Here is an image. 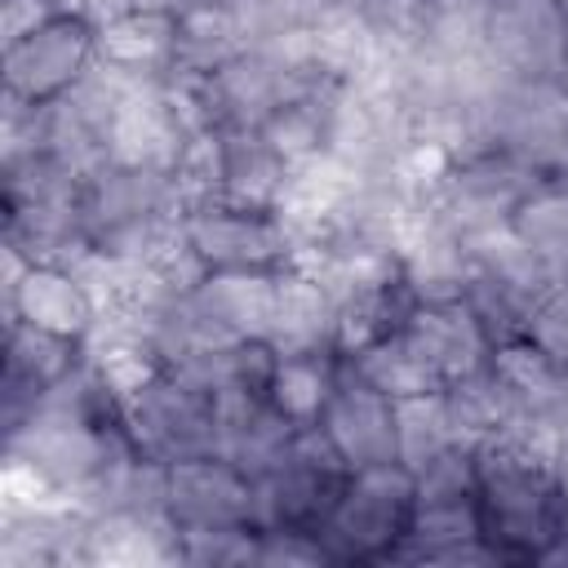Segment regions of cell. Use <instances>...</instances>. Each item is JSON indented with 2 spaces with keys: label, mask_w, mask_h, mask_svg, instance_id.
Wrapping results in <instances>:
<instances>
[{
  "label": "cell",
  "mask_w": 568,
  "mask_h": 568,
  "mask_svg": "<svg viewBox=\"0 0 568 568\" xmlns=\"http://www.w3.org/2000/svg\"><path fill=\"white\" fill-rule=\"evenodd\" d=\"M559 430L550 422H506L475 448L484 541L497 550V564H537L564 532L568 510L550 466Z\"/></svg>",
  "instance_id": "obj_1"
},
{
  "label": "cell",
  "mask_w": 568,
  "mask_h": 568,
  "mask_svg": "<svg viewBox=\"0 0 568 568\" xmlns=\"http://www.w3.org/2000/svg\"><path fill=\"white\" fill-rule=\"evenodd\" d=\"M80 213L93 253L106 257H155L186 217V200L173 173L102 164L80 186Z\"/></svg>",
  "instance_id": "obj_2"
},
{
  "label": "cell",
  "mask_w": 568,
  "mask_h": 568,
  "mask_svg": "<svg viewBox=\"0 0 568 568\" xmlns=\"http://www.w3.org/2000/svg\"><path fill=\"white\" fill-rule=\"evenodd\" d=\"M417 510V479L404 462L364 466L351 475L333 515L320 524V541L333 564H390L408 537Z\"/></svg>",
  "instance_id": "obj_3"
},
{
  "label": "cell",
  "mask_w": 568,
  "mask_h": 568,
  "mask_svg": "<svg viewBox=\"0 0 568 568\" xmlns=\"http://www.w3.org/2000/svg\"><path fill=\"white\" fill-rule=\"evenodd\" d=\"M351 462L337 453L328 430L297 426L288 457L253 479V506H257V528H297V532H320V524L333 515L337 497L351 484Z\"/></svg>",
  "instance_id": "obj_4"
},
{
  "label": "cell",
  "mask_w": 568,
  "mask_h": 568,
  "mask_svg": "<svg viewBox=\"0 0 568 568\" xmlns=\"http://www.w3.org/2000/svg\"><path fill=\"white\" fill-rule=\"evenodd\" d=\"M488 146L541 182L568 178V89L559 80H501L488 102Z\"/></svg>",
  "instance_id": "obj_5"
},
{
  "label": "cell",
  "mask_w": 568,
  "mask_h": 568,
  "mask_svg": "<svg viewBox=\"0 0 568 568\" xmlns=\"http://www.w3.org/2000/svg\"><path fill=\"white\" fill-rule=\"evenodd\" d=\"M541 186V178L524 164H515L501 151H479L466 160H453V169L439 178L430 195H422L426 213L444 222L457 240H475L484 231L510 226L515 209Z\"/></svg>",
  "instance_id": "obj_6"
},
{
  "label": "cell",
  "mask_w": 568,
  "mask_h": 568,
  "mask_svg": "<svg viewBox=\"0 0 568 568\" xmlns=\"http://www.w3.org/2000/svg\"><path fill=\"white\" fill-rule=\"evenodd\" d=\"M124 426L133 444L164 466L217 453V399L173 368L124 399Z\"/></svg>",
  "instance_id": "obj_7"
},
{
  "label": "cell",
  "mask_w": 568,
  "mask_h": 568,
  "mask_svg": "<svg viewBox=\"0 0 568 568\" xmlns=\"http://www.w3.org/2000/svg\"><path fill=\"white\" fill-rule=\"evenodd\" d=\"M186 240L204 271H284L293 266V231L280 209H240L226 200L191 204Z\"/></svg>",
  "instance_id": "obj_8"
},
{
  "label": "cell",
  "mask_w": 568,
  "mask_h": 568,
  "mask_svg": "<svg viewBox=\"0 0 568 568\" xmlns=\"http://www.w3.org/2000/svg\"><path fill=\"white\" fill-rule=\"evenodd\" d=\"M564 49L559 0H484V58L506 80H555Z\"/></svg>",
  "instance_id": "obj_9"
},
{
  "label": "cell",
  "mask_w": 568,
  "mask_h": 568,
  "mask_svg": "<svg viewBox=\"0 0 568 568\" xmlns=\"http://www.w3.org/2000/svg\"><path fill=\"white\" fill-rule=\"evenodd\" d=\"M93 67V22L75 13H58L31 36L13 40L0 58L4 93L22 102H53L62 98L84 71Z\"/></svg>",
  "instance_id": "obj_10"
},
{
  "label": "cell",
  "mask_w": 568,
  "mask_h": 568,
  "mask_svg": "<svg viewBox=\"0 0 568 568\" xmlns=\"http://www.w3.org/2000/svg\"><path fill=\"white\" fill-rule=\"evenodd\" d=\"M169 519L178 532H231L253 528V479L217 453L169 466Z\"/></svg>",
  "instance_id": "obj_11"
},
{
  "label": "cell",
  "mask_w": 568,
  "mask_h": 568,
  "mask_svg": "<svg viewBox=\"0 0 568 568\" xmlns=\"http://www.w3.org/2000/svg\"><path fill=\"white\" fill-rule=\"evenodd\" d=\"M80 359H84V342L36 328L18 315H4V382H0L4 435H13L22 422H31V413L49 395V386H58Z\"/></svg>",
  "instance_id": "obj_12"
},
{
  "label": "cell",
  "mask_w": 568,
  "mask_h": 568,
  "mask_svg": "<svg viewBox=\"0 0 568 568\" xmlns=\"http://www.w3.org/2000/svg\"><path fill=\"white\" fill-rule=\"evenodd\" d=\"M191 133L182 129L169 93L151 75H133L111 124H106V155L111 164L129 169H151V173H173Z\"/></svg>",
  "instance_id": "obj_13"
},
{
  "label": "cell",
  "mask_w": 568,
  "mask_h": 568,
  "mask_svg": "<svg viewBox=\"0 0 568 568\" xmlns=\"http://www.w3.org/2000/svg\"><path fill=\"white\" fill-rule=\"evenodd\" d=\"M320 426L328 430L337 453L351 462V470L399 462V453H395V399L386 390H377L351 359H342V373H337V386L328 395Z\"/></svg>",
  "instance_id": "obj_14"
},
{
  "label": "cell",
  "mask_w": 568,
  "mask_h": 568,
  "mask_svg": "<svg viewBox=\"0 0 568 568\" xmlns=\"http://www.w3.org/2000/svg\"><path fill=\"white\" fill-rule=\"evenodd\" d=\"M328 84L315 80L306 67H297L284 49L262 44V49H244L235 53L226 67H217V89H222V106H226V129H257L266 115H275L284 102L302 98L306 89Z\"/></svg>",
  "instance_id": "obj_15"
},
{
  "label": "cell",
  "mask_w": 568,
  "mask_h": 568,
  "mask_svg": "<svg viewBox=\"0 0 568 568\" xmlns=\"http://www.w3.org/2000/svg\"><path fill=\"white\" fill-rule=\"evenodd\" d=\"M213 399H217V457L240 466L248 479L271 475L288 457L297 422H288L271 404L266 386H240V390H222Z\"/></svg>",
  "instance_id": "obj_16"
},
{
  "label": "cell",
  "mask_w": 568,
  "mask_h": 568,
  "mask_svg": "<svg viewBox=\"0 0 568 568\" xmlns=\"http://www.w3.org/2000/svg\"><path fill=\"white\" fill-rule=\"evenodd\" d=\"M191 302L222 342H271L280 271H204Z\"/></svg>",
  "instance_id": "obj_17"
},
{
  "label": "cell",
  "mask_w": 568,
  "mask_h": 568,
  "mask_svg": "<svg viewBox=\"0 0 568 568\" xmlns=\"http://www.w3.org/2000/svg\"><path fill=\"white\" fill-rule=\"evenodd\" d=\"M404 333H408V342L426 355V364L444 377V386L457 382V377H470V373L488 368L493 342H488V333L479 328L475 311H470L462 297L417 302V311L408 315Z\"/></svg>",
  "instance_id": "obj_18"
},
{
  "label": "cell",
  "mask_w": 568,
  "mask_h": 568,
  "mask_svg": "<svg viewBox=\"0 0 568 568\" xmlns=\"http://www.w3.org/2000/svg\"><path fill=\"white\" fill-rule=\"evenodd\" d=\"M488 373L506 390L515 422L568 426V368L559 359H550L541 346H532L528 337L501 342L488 355Z\"/></svg>",
  "instance_id": "obj_19"
},
{
  "label": "cell",
  "mask_w": 568,
  "mask_h": 568,
  "mask_svg": "<svg viewBox=\"0 0 568 568\" xmlns=\"http://www.w3.org/2000/svg\"><path fill=\"white\" fill-rule=\"evenodd\" d=\"M390 564H497V550L484 541L479 497L417 506Z\"/></svg>",
  "instance_id": "obj_20"
},
{
  "label": "cell",
  "mask_w": 568,
  "mask_h": 568,
  "mask_svg": "<svg viewBox=\"0 0 568 568\" xmlns=\"http://www.w3.org/2000/svg\"><path fill=\"white\" fill-rule=\"evenodd\" d=\"M0 311L75 342H84L98 328V302L84 288V280L71 266H49V262H31L13 297L0 302Z\"/></svg>",
  "instance_id": "obj_21"
},
{
  "label": "cell",
  "mask_w": 568,
  "mask_h": 568,
  "mask_svg": "<svg viewBox=\"0 0 568 568\" xmlns=\"http://www.w3.org/2000/svg\"><path fill=\"white\" fill-rule=\"evenodd\" d=\"M182 564V532L151 515H93L84 532V568H160Z\"/></svg>",
  "instance_id": "obj_22"
},
{
  "label": "cell",
  "mask_w": 568,
  "mask_h": 568,
  "mask_svg": "<svg viewBox=\"0 0 568 568\" xmlns=\"http://www.w3.org/2000/svg\"><path fill=\"white\" fill-rule=\"evenodd\" d=\"M337 297L333 288L302 266L280 271V302H275V328H271V351L293 355V351H337Z\"/></svg>",
  "instance_id": "obj_23"
},
{
  "label": "cell",
  "mask_w": 568,
  "mask_h": 568,
  "mask_svg": "<svg viewBox=\"0 0 568 568\" xmlns=\"http://www.w3.org/2000/svg\"><path fill=\"white\" fill-rule=\"evenodd\" d=\"M293 169L262 138V129H222V178L217 200L240 209H280Z\"/></svg>",
  "instance_id": "obj_24"
},
{
  "label": "cell",
  "mask_w": 568,
  "mask_h": 568,
  "mask_svg": "<svg viewBox=\"0 0 568 568\" xmlns=\"http://www.w3.org/2000/svg\"><path fill=\"white\" fill-rule=\"evenodd\" d=\"M173 44H178V18L173 13L129 9V13L93 27V58L124 71V75L160 80L173 67Z\"/></svg>",
  "instance_id": "obj_25"
},
{
  "label": "cell",
  "mask_w": 568,
  "mask_h": 568,
  "mask_svg": "<svg viewBox=\"0 0 568 568\" xmlns=\"http://www.w3.org/2000/svg\"><path fill=\"white\" fill-rule=\"evenodd\" d=\"M413 311H417V293H413V284L404 280V271L390 275V280H382V284L342 293V297H337V333H333L337 355L351 359V355L368 351L373 342L399 333Z\"/></svg>",
  "instance_id": "obj_26"
},
{
  "label": "cell",
  "mask_w": 568,
  "mask_h": 568,
  "mask_svg": "<svg viewBox=\"0 0 568 568\" xmlns=\"http://www.w3.org/2000/svg\"><path fill=\"white\" fill-rule=\"evenodd\" d=\"M342 359L337 351H293V355H275V368H271V382H266V395L271 404L297 422V426H315L328 408V395L337 386V373H342Z\"/></svg>",
  "instance_id": "obj_27"
},
{
  "label": "cell",
  "mask_w": 568,
  "mask_h": 568,
  "mask_svg": "<svg viewBox=\"0 0 568 568\" xmlns=\"http://www.w3.org/2000/svg\"><path fill=\"white\" fill-rule=\"evenodd\" d=\"M466 253H470V271L501 284L506 293H515L519 302H528L537 311V302L559 284L550 275V266L515 235V226H497V231H484L475 240H466Z\"/></svg>",
  "instance_id": "obj_28"
},
{
  "label": "cell",
  "mask_w": 568,
  "mask_h": 568,
  "mask_svg": "<svg viewBox=\"0 0 568 568\" xmlns=\"http://www.w3.org/2000/svg\"><path fill=\"white\" fill-rule=\"evenodd\" d=\"M342 84H315L302 98L284 102L275 115H266L257 129L280 151L288 169H302L320 155H328V129H333V102Z\"/></svg>",
  "instance_id": "obj_29"
},
{
  "label": "cell",
  "mask_w": 568,
  "mask_h": 568,
  "mask_svg": "<svg viewBox=\"0 0 568 568\" xmlns=\"http://www.w3.org/2000/svg\"><path fill=\"white\" fill-rule=\"evenodd\" d=\"M240 22L231 13V0H195L178 13V44H173V67L191 71H217L235 53H244Z\"/></svg>",
  "instance_id": "obj_30"
},
{
  "label": "cell",
  "mask_w": 568,
  "mask_h": 568,
  "mask_svg": "<svg viewBox=\"0 0 568 568\" xmlns=\"http://www.w3.org/2000/svg\"><path fill=\"white\" fill-rule=\"evenodd\" d=\"M515 235L550 266L559 284H568V178L541 182L510 217Z\"/></svg>",
  "instance_id": "obj_31"
},
{
  "label": "cell",
  "mask_w": 568,
  "mask_h": 568,
  "mask_svg": "<svg viewBox=\"0 0 568 568\" xmlns=\"http://www.w3.org/2000/svg\"><path fill=\"white\" fill-rule=\"evenodd\" d=\"M351 364L377 386L386 390L390 399H408V395H430V390H444V377L426 364V355L408 342V333H390L382 342H373L368 351L351 355Z\"/></svg>",
  "instance_id": "obj_32"
},
{
  "label": "cell",
  "mask_w": 568,
  "mask_h": 568,
  "mask_svg": "<svg viewBox=\"0 0 568 568\" xmlns=\"http://www.w3.org/2000/svg\"><path fill=\"white\" fill-rule=\"evenodd\" d=\"M448 444H462L448 417V399L444 390L430 395H408L395 399V453L408 470H422L435 453H444Z\"/></svg>",
  "instance_id": "obj_33"
},
{
  "label": "cell",
  "mask_w": 568,
  "mask_h": 568,
  "mask_svg": "<svg viewBox=\"0 0 568 568\" xmlns=\"http://www.w3.org/2000/svg\"><path fill=\"white\" fill-rule=\"evenodd\" d=\"M444 399H448V417H453V430L462 444H484L488 435H497L506 422H515V408L506 399V390L497 386V377L488 368L470 373V377H457L444 386Z\"/></svg>",
  "instance_id": "obj_34"
},
{
  "label": "cell",
  "mask_w": 568,
  "mask_h": 568,
  "mask_svg": "<svg viewBox=\"0 0 568 568\" xmlns=\"http://www.w3.org/2000/svg\"><path fill=\"white\" fill-rule=\"evenodd\" d=\"M355 13L386 58H413L430 36L435 0H359Z\"/></svg>",
  "instance_id": "obj_35"
},
{
  "label": "cell",
  "mask_w": 568,
  "mask_h": 568,
  "mask_svg": "<svg viewBox=\"0 0 568 568\" xmlns=\"http://www.w3.org/2000/svg\"><path fill=\"white\" fill-rule=\"evenodd\" d=\"M413 479H417V506L479 497V457H475V444H448L422 470H413Z\"/></svg>",
  "instance_id": "obj_36"
},
{
  "label": "cell",
  "mask_w": 568,
  "mask_h": 568,
  "mask_svg": "<svg viewBox=\"0 0 568 568\" xmlns=\"http://www.w3.org/2000/svg\"><path fill=\"white\" fill-rule=\"evenodd\" d=\"M320 9H324L320 0H231V13L240 22V36L248 49L280 44L284 36L311 27Z\"/></svg>",
  "instance_id": "obj_37"
},
{
  "label": "cell",
  "mask_w": 568,
  "mask_h": 568,
  "mask_svg": "<svg viewBox=\"0 0 568 568\" xmlns=\"http://www.w3.org/2000/svg\"><path fill=\"white\" fill-rule=\"evenodd\" d=\"M462 302L475 311V320H479V328L488 333V342H493V346L515 342V337H528L532 306H528V302H519L515 293H506L501 284H493V280H484V275H475V271H470Z\"/></svg>",
  "instance_id": "obj_38"
},
{
  "label": "cell",
  "mask_w": 568,
  "mask_h": 568,
  "mask_svg": "<svg viewBox=\"0 0 568 568\" xmlns=\"http://www.w3.org/2000/svg\"><path fill=\"white\" fill-rule=\"evenodd\" d=\"M333 564L315 532L297 528H257V568H320Z\"/></svg>",
  "instance_id": "obj_39"
},
{
  "label": "cell",
  "mask_w": 568,
  "mask_h": 568,
  "mask_svg": "<svg viewBox=\"0 0 568 568\" xmlns=\"http://www.w3.org/2000/svg\"><path fill=\"white\" fill-rule=\"evenodd\" d=\"M528 342L568 368V284H555L537 302V311L528 320Z\"/></svg>",
  "instance_id": "obj_40"
},
{
  "label": "cell",
  "mask_w": 568,
  "mask_h": 568,
  "mask_svg": "<svg viewBox=\"0 0 568 568\" xmlns=\"http://www.w3.org/2000/svg\"><path fill=\"white\" fill-rule=\"evenodd\" d=\"M58 13H62L58 0H0V44L9 49L13 40L31 36L36 27H44Z\"/></svg>",
  "instance_id": "obj_41"
},
{
  "label": "cell",
  "mask_w": 568,
  "mask_h": 568,
  "mask_svg": "<svg viewBox=\"0 0 568 568\" xmlns=\"http://www.w3.org/2000/svg\"><path fill=\"white\" fill-rule=\"evenodd\" d=\"M58 4H62V13H75V18L93 22V27H102V22H111V18L133 9V0H58Z\"/></svg>",
  "instance_id": "obj_42"
},
{
  "label": "cell",
  "mask_w": 568,
  "mask_h": 568,
  "mask_svg": "<svg viewBox=\"0 0 568 568\" xmlns=\"http://www.w3.org/2000/svg\"><path fill=\"white\" fill-rule=\"evenodd\" d=\"M550 466H555V488H559V501H564V510H568V426L559 430V439H555V457H550ZM568 519V515H564Z\"/></svg>",
  "instance_id": "obj_43"
},
{
  "label": "cell",
  "mask_w": 568,
  "mask_h": 568,
  "mask_svg": "<svg viewBox=\"0 0 568 568\" xmlns=\"http://www.w3.org/2000/svg\"><path fill=\"white\" fill-rule=\"evenodd\" d=\"M186 4H195V0H133V9H146V13H182Z\"/></svg>",
  "instance_id": "obj_44"
},
{
  "label": "cell",
  "mask_w": 568,
  "mask_h": 568,
  "mask_svg": "<svg viewBox=\"0 0 568 568\" xmlns=\"http://www.w3.org/2000/svg\"><path fill=\"white\" fill-rule=\"evenodd\" d=\"M559 13H564V27H568V0H559Z\"/></svg>",
  "instance_id": "obj_45"
}]
</instances>
